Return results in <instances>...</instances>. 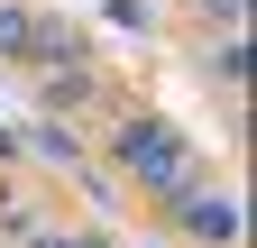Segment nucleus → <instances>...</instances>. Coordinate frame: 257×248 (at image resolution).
<instances>
[{"label":"nucleus","mask_w":257,"mask_h":248,"mask_svg":"<svg viewBox=\"0 0 257 248\" xmlns=\"http://www.w3.org/2000/svg\"><path fill=\"white\" fill-rule=\"evenodd\" d=\"M119 166H138V184H156V193H193V147L175 129H156V119L119 129Z\"/></svg>","instance_id":"f257e3e1"},{"label":"nucleus","mask_w":257,"mask_h":248,"mask_svg":"<svg viewBox=\"0 0 257 248\" xmlns=\"http://www.w3.org/2000/svg\"><path fill=\"white\" fill-rule=\"evenodd\" d=\"M0 55H37V19L28 10H0Z\"/></svg>","instance_id":"f03ea898"},{"label":"nucleus","mask_w":257,"mask_h":248,"mask_svg":"<svg viewBox=\"0 0 257 248\" xmlns=\"http://www.w3.org/2000/svg\"><path fill=\"white\" fill-rule=\"evenodd\" d=\"M193 230H211V239H230V230H239V211H230V202H193Z\"/></svg>","instance_id":"7ed1b4c3"}]
</instances>
